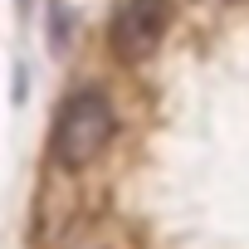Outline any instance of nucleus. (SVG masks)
I'll return each instance as SVG.
<instances>
[{"label":"nucleus","instance_id":"nucleus-1","mask_svg":"<svg viewBox=\"0 0 249 249\" xmlns=\"http://www.w3.org/2000/svg\"><path fill=\"white\" fill-rule=\"evenodd\" d=\"M117 132V117H112V98L103 88H78L73 98H64L59 117H54V137H49V152L64 171H83L93 166L107 142Z\"/></svg>","mask_w":249,"mask_h":249},{"label":"nucleus","instance_id":"nucleus-2","mask_svg":"<svg viewBox=\"0 0 249 249\" xmlns=\"http://www.w3.org/2000/svg\"><path fill=\"white\" fill-rule=\"evenodd\" d=\"M171 0H122V5L112 10V25H107V49H112V59L117 64H127V69H137V64H147L157 49H161V39H166V30H171Z\"/></svg>","mask_w":249,"mask_h":249},{"label":"nucleus","instance_id":"nucleus-3","mask_svg":"<svg viewBox=\"0 0 249 249\" xmlns=\"http://www.w3.org/2000/svg\"><path fill=\"white\" fill-rule=\"evenodd\" d=\"M54 49H64V5L54 0Z\"/></svg>","mask_w":249,"mask_h":249},{"label":"nucleus","instance_id":"nucleus-4","mask_svg":"<svg viewBox=\"0 0 249 249\" xmlns=\"http://www.w3.org/2000/svg\"><path fill=\"white\" fill-rule=\"evenodd\" d=\"M93 249H103V244H93Z\"/></svg>","mask_w":249,"mask_h":249}]
</instances>
